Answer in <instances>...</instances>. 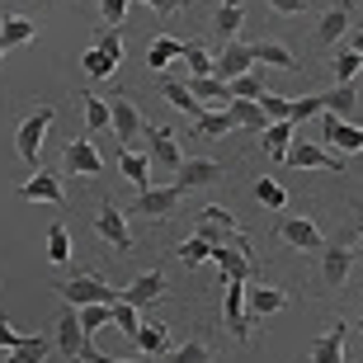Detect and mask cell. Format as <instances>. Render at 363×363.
Masks as SVG:
<instances>
[{"mask_svg": "<svg viewBox=\"0 0 363 363\" xmlns=\"http://www.w3.org/2000/svg\"><path fill=\"white\" fill-rule=\"evenodd\" d=\"M350 269H354V250H345V245H325L321 250V283L325 288H345Z\"/></svg>", "mask_w": 363, "mask_h": 363, "instance_id": "cell-15", "label": "cell"}, {"mask_svg": "<svg viewBox=\"0 0 363 363\" xmlns=\"http://www.w3.org/2000/svg\"><path fill=\"white\" fill-rule=\"evenodd\" d=\"M81 67H85V76H90V81H108V76L118 71V67H113V62H108L104 52H99V48H90V52L81 57Z\"/></svg>", "mask_w": 363, "mask_h": 363, "instance_id": "cell-37", "label": "cell"}, {"mask_svg": "<svg viewBox=\"0 0 363 363\" xmlns=\"http://www.w3.org/2000/svg\"><path fill=\"white\" fill-rule=\"evenodd\" d=\"M184 199V184H161V189H147V194H137V213L142 217H156V222H170Z\"/></svg>", "mask_w": 363, "mask_h": 363, "instance_id": "cell-5", "label": "cell"}, {"mask_svg": "<svg viewBox=\"0 0 363 363\" xmlns=\"http://www.w3.org/2000/svg\"><path fill=\"white\" fill-rule=\"evenodd\" d=\"M288 307V293L283 288H264V283H250L245 288V311L250 316H274V311Z\"/></svg>", "mask_w": 363, "mask_h": 363, "instance_id": "cell-16", "label": "cell"}, {"mask_svg": "<svg viewBox=\"0 0 363 363\" xmlns=\"http://www.w3.org/2000/svg\"><path fill=\"white\" fill-rule=\"evenodd\" d=\"M161 94H165V99H170V104L179 108V113H189L194 123H199L203 113H208V108H203L199 99H194V90H189L184 81H175V76H165V81H161Z\"/></svg>", "mask_w": 363, "mask_h": 363, "instance_id": "cell-20", "label": "cell"}, {"mask_svg": "<svg viewBox=\"0 0 363 363\" xmlns=\"http://www.w3.org/2000/svg\"><path fill=\"white\" fill-rule=\"evenodd\" d=\"M62 170L67 175H81V179H94L104 170V156H99V147H94L90 137H71L67 151H62Z\"/></svg>", "mask_w": 363, "mask_h": 363, "instance_id": "cell-3", "label": "cell"}, {"mask_svg": "<svg viewBox=\"0 0 363 363\" xmlns=\"http://www.w3.org/2000/svg\"><path fill=\"white\" fill-rule=\"evenodd\" d=\"M354 259H363V236H359V250H354Z\"/></svg>", "mask_w": 363, "mask_h": 363, "instance_id": "cell-52", "label": "cell"}, {"mask_svg": "<svg viewBox=\"0 0 363 363\" xmlns=\"http://www.w3.org/2000/svg\"><path fill=\"white\" fill-rule=\"evenodd\" d=\"M113 325H118L123 335H137V330H142V321H137V307H128V302H113Z\"/></svg>", "mask_w": 363, "mask_h": 363, "instance_id": "cell-45", "label": "cell"}, {"mask_svg": "<svg viewBox=\"0 0 363 363\" xmlns=\"http://www.w3.org/2000/svg\"><path fill=\"white\" fill-rule=\"evenodd\" d=\"M259 94H264V81H259L255 71H245V76L231 81V99H259Z\"/></svg>", "mask_w": 363, "mask_h": 363, "instance_id": "cell-40", "label": "cell"}, {"mask_svg": "<svg viewBox=\"0 0 363 363\" xmlns=\"http://www.w3.org/2000/svg\"><path fill=\"white\" fill-rule=\"evenodd\" d=\"M213 259L222 264V283H255L250 250H236V245H213Z\"/></svg>", "mask_w": 363, "mask_h": 363, "instance_id": "cell-9", "label": "cell"}, {"mask_svg": "<svg viewBox=\"0 0 363 363\" xmlns=\"http://www.w3.org/2000/svg\"><path fill=\"white\" fill-rule=\"evenodd\" d=\"M259 108H264V113H269V123H283L288 118V113H293V99H283V94H259Z\"/></svg>", "mask_w": 363, "mask_h": 363, "instance_id": "cell-43", "label": "cell"}, {"mask_svg": "<svg viewBox=\"0 0 363 363\" xmlns=\"http://www.w3.org/2000/svg\"><path fill=\"white\" fill-rule=\"evenodd\" d=\"M340 33H350V5L340 0V5H330L321 19V28H316V43H325V48H335Z\"/></svg>", "mask_w": 363, "mask_h": 363, "instance_id": "cell-24", "label": "cell"}, {"mask_svg": "<svg viewBox=\"0 0 363 363\" xmlns=\"http://www.w3.org/2000/svg\"><path fill=\"white\" fill-rule=\"evenodd\" d=\"M359 67H363V62H359V52H354V48H350V52H340L335 62H330V71H335L340 85H354V71H359Z\"/></svg>", "mask_w": 363, "mask_h": 363, "instance_id": "cell-41", "label": "cell"}, {"mask_svg": "<svg viewBox=\"0 0 363 363\" xmlns=\"http://www.w3.org/2000/svg\"><path fill=\"white\" fill-rule=\"evenodd\" d=\"M293 128H297V123H288V118H283V123H269V128H264V151H269L274 161H288V147L297 142Z\"/></svg>", "mask_w": 363, "mask_h": 363, "instance_id": "cell-26", "label": "cell"}, {"mask_svg": "<svg viewBox=\"0 0 363 363\" xmlns=\"http://www.w3.org/2000/svg\"><path fill=\"white\" fill-rule=\"evenodd\" d=\"M311 363H345V325H330L311 345Z\"/></svg>", "mask_w": 363, "mask_h": 363, "instance_id": "cell-23", "label": "cell"}, {"mask_svg": "<svg viewBox=\"0 0 363 363\" xmlns=\"http://www.w3.org/2000/svg\"><path fill=\"white\" fill-rule=\"evenodd\" d=\"M94 231H99V236H104L118 255H128V250H133V231H128V222H123V213L113 208V203H104V208L94 213Z\"/></svg>", "mask_w": 363, "mask_h": 363, "instance_id": "cell-7", "label": "cell"}, {"mask_svg": "<svg viewBox=\"0 0 363 363\" xmlns=\"http://www.w3.org/2000/svg\"><path fill=\"white\" fill-rule=\"evenodd\" d=\"M255 67V52H250V43H222V52H217V81H236L245 71Z\"/></svg>", "mask_w": 363, "mask_h": 363, "instance_id": "cell-11", "label": "cell"}, {"mask_svg": "<svg viewBox=\"0 0 363 363\" xmlns=\"http://www.w3.org/2000/svg\"><path fill=\"white\" fill-rule=\"evenodd\" d=\"M85 128L90 133H104L108 123H113V108H108V99H99V94H85Z\"/></svg>", "mask_w": 363, "mask_h": 363, "instance_id": "cell-30", "label": "cell"}, {"mask_svg": "<svg viewBox=\"0 0 363 363\" xmlns=\"http://www.w3.org/2000/svg\"><path fill=\"white\" fill-rule=\"evenodd\" d=\"M94 48H99L113 67L123 62V33H118V28H99V43H94Z\"/></svg>", "mask_w": 363, "mask_h": 363, "instance_id": "cell-42", "label": "cell"}, {"mask_svg": "<svg viewBox=\"0 0 363 363\" xmlns=\"http://www.w3.org/2000/svg\"><path fill=\"white\" fill-rule=\"evenodd\" d=\"M274 5V14H302L307 10V0H269Z\"/></svg>", "mask_w": 363, "mask_h": 363, "instance_id": "cell-50", "label": "cell"}, {"mask_svg": "<svg viewBox=\"0 0 363 363\" xmlns=\"http://www.w3.org/2000/svg\"><path fill=\"white\" fill-rule=\"evenodd\" d=\"M147 156L156 165H161V170H179V165H184V151H179V137L170 133V128H147Z\"/></svg>", "mask_w": 363, "mask_h": 363, "instance_id": "cell-8", "label": "cell"}, {"mask_svg": "<svg viewBox=\"0 0 363 363\" xmlns=\"http://www.w3.org/2000/svg\"><path fill=\"white\" fill-rule=\"evenodd\" d=\"M213 28H217L222 43H236V33H241V5H222L217 19H213Z\"/></svg>", "mask_w": 363, "mask_h": 363, "instance_id": "cell-31", "label": "cell"}, {"mask_svg": "<svg viewBox=\"0 0 363 363\" xmlns=\"http://www.w3.org/2000/svg\"><path fill=\"white\" fill-rule=\"evenodd\" d=\"M128 5H133V0H99L104 24H108V28H123V19H128Z\"/></svg>", "mask_w": 363, "mask_h": 363, "instance_id": "cell-47", "label": "cell"}, {"mask_svg": "<svg viewBox=\"0 0 363 363\" xmlns=\"http://www.w3.org/2000/svg\"><path fill=\"white\" fill-rule=\"evenodd\" d=\"M142 5H151V10L161 14V19H170V14H179L189 5V0H142Z\"/></svg>", "mask_w": 363, "mask_h": 363, "instance_id": "cell-49", "label": "cell"}, {"mask_svg": "<svg viewBox=\"0 0 363 363\" xmlns=\"http://www.w3.org/2000/svg\"><path fill=\"white\" fill-rule=\"evenodd\" d=\"M189 90H194L199 104H222V99L231 104V85L217 81V76H189Z\"/></svg>", "mask_w": 363, "mask_h": 363, "instance_id": "cell-25", "label": "cell"}, {"mask_svg": "<svg viewBox=\"0 0 363 363\" xmlns=\"http://www.w3.org/2000/svg\"><path fill=\"white\" fill-rule=\"evenodd\" d=\"M165 363H217L213 350L203 345V340H189V345H179V350H170V359Z\"/></svg>", "mask_w": 363, "mask_h": 363, "instance_id": "cell-34", "label": "cell"}, {"mask_svg": "<svg viewBox=\"0 0 363 363\" xmlns=\"http://www.w3.org/2000/svg\"><path fill=\"white\" fill-rule=\"evenodd\" d=\"M179 67H189V76H217V57L208 48H199V43H184V62Z\"/></svg>", "mask_w": 363, "mask_h": 363, "instance_id": "cell-29", "label": "cell"}, {"mask_svg": "<svg viewBox=\"0 0 363 363\" xmlns=\"http://www.w3.org/2000/svg\"><path fill=\"white\" fill-rule=\"evenodd\" d=\"M250 52H255V62H264V67H279V71H293V52L283 48V43H250Z\"/></svg>", "mask_w": 363, "mask_h": 363, "instance_id": "cell-28", "label": "cell"}, {"mask_svg": "<svg viewBox=\"0 0 363 363\" xmlns=\"http://www.w3.org/2000/svg\"><path fill=\"white\" fill-rule=\"evenodd\" d=\"M48 259H52V264H67L71 259V231L62 227V222L48 231Z\"/></svg>", "mask_w": 363, "mask_h": 363, "instance_id": "cell-35", "label": "cell"}, {"mask_svg": "<svg viewBox=\"0 0 363 363\" xmlns=\"http://www.w3.org/2000/svg\"><path fill=\"white\" fill-rule=\"evenodd\" d=\"M231 128H236V123H231L227 108H222V113H203V118L194 123V133H199V137H222V133H231Z\"/></svg>", "mask_w": 363, "mask_h": 363, "instance_id": "cell-36", "label": "cell"}, {"mask_svg": "<svg viewBox=\"0 0 363 363\" xmlns=\"http://www.w3.org/2000/svg\"><path fill=\"white\" fill-rule=\"evenodd\" d=\"M161 293H165V274L151 269V274H142V279H133L123 288V302H128V307H147V302H156Z\"/></svg>", "mask_w": 363, "mask_h": 363, "instance_id": "cell-17", "label": "cell"}, {"mask_svg": "<svg viewBox=\"0 0 363 363\" xmlns=\"http://www.w3.org/2000/svg\"><path fill=\"white\" fill-rule=\"evenodd\" d=\"M279 236L293 245V250H325L316 222H307V217H283V222H279Z\"/></svg>", "mask_w": 363, "mask_h": 363, "instance_id": "cell-14", "label": "cell"}, {"mask_svg": "<svg viewBox=\"0 0 363 363\" xmlns=\"http://www.w3.org/2000/svg\"><path fill=\"white\" fill-rule=\"evenodd\" d=\"M76 316H81V330H85V335H94V330L113 325V307H81Z\"/></svg>", "mask_w": 363, "mask_h": 363, "instance_id": "cell-38", "label": "cell"}, {"mask_svg": "<svg viewBox=\"0 0 363 363\" xmlns=\"http://www.w3.org/2000/svg\"><path fill=\"white\" fill-rule=\"evenodd\" d=\"M57 108L43 104L38 113H28L24 123H19V137H14V147H19V156H24L28 165H38V151H43V137H48V128H52Z\"/></svg>", "mask_w": 363, "mask_h": 363, "instance_id": "cell-2", "label": "cell"}, {"mask_svg": "<svg viewBox=\"0 0 363 363\" xmlns=\"http://www.w3.org/2000/svg\"><path fill=\"white\" fill-rule=\"evenodd\" d=\"M222 5H241V0H222Z\"/></svg>", "mask_w": 363, "mask_h": 363, "instance_id": "cell-53", "label": "cell"}, {"mask_svg": "<svg viewBox=\"0 0 363 363\" xmlns=\"http://www.w3.org/2000/svg\"><path fill=\"white\" fill-rule=\"evenodd\" d=\"M133 340H137V350H142V354H151V359H156V354L170 350V325L151 321V325H142V330H137Z\"/></svg>", "mask_w": 363, "mask_h": 363, "instance_id": "cell-27", "label": "cell"}, {"mask_svg": "<svg viewBox=\"0 0 363 363\" xmlns=\"http://www.w3.org/2000/svg\"><path fill=\"white\" fill-rule=\"evenodd\" d=\"M227 113H231L236 128H250V133H264V128H269V113L259 108V99H231Z\"/></svg>", "mask_w": 363, "mask_h": 363, "instance_id": "cell-21", "label": "cell"}, {"mask_svg": "<svg viewBox=\"0 0 363 363\" xmlns=\"http://www.w3.org/2000/svg\"><path fill=\"white\" fill-rule=\"evenodd\" d=\"M321 94H307V99H293V113H288V123H307L311 113H321Z\"/></svg>", "mask_w": 363, "mask_h": 363, "instance_id": "cell-46", "label": "cell"}, {"mask_svg": "<svg viewBox=\"0 0 363 363\" xmlns=\"http://www.w3.org/2000/svg\"><path fill=\"white\" fill-rule=\"evenodd\" d=\"M255 199L264 203V208H283V203H288V194H283L279 179H259V184H255Z\"/></svg>", "mask_w": 363, "mask_h": 363, "instance_id": "cell-44", "label": "cell"}, {"mask_svg": "<svg viewBox=\"0 0 363 363\" xmlns=\"http://www.w3.org/2000/svg\"><path fill=\"white\" fill-rule=\"evenodd\" d=\"M0 57H5V48H0Z\"/></svg>", "mask_w": 363, "mask_h": 363, "instance_id": "cell-56", "label": "cell"}, {"mask_svg": "<svg viewBox=\"0 0 363 363\" xmlns=\"http://www.w3.org/2000/svg\"><path fill=\"white\" fill-rule=\"evenodd\" d=\"M43 354H48V345H43V340H33L28 350H14V354H5V363H43Z\"/></svg>", "mask_w": 363, "mask_h": 363, "instance_id": "cell-48", "label": "cell"}, {"mask_svg": "<svg viewBox=\"0 0 363 363\" xmlns=\"http://www.w3.org/2000/svg\"><path fill=\"white\" fill-rule=\"evenodd\" d=\"M113 363H128V359H113Z\"/></svg>", "mask_w": 363, "mask_h": 363, "instance_id": "cell-55", "label": "cell"}, {"mask_svg": "<svg viewBox=\"0 0 363 363\" xmlns=\"http://www.w3.org/2000/svg\"><path fill=\"white\" fill-rule=\"evenodd\" d=\"M175 62H184V43L170 38V33H161V38L147 48V67L151 71H165V67H175Z\"/></svg>", "mask_w": 363, "mask_h": 363, "instance_id": "cell-22", "label": "cell"}, {"mask_svg": "<svg viewBox=\"0 0 363 363\" xmlns=\"http://www.w3.org/2000/svg\"><path fill=\"white\" fill-rule=\"evenodd\" d=\"M33 38H38V24L28 14H5L0 19V48H24Z\"/></svg>", "mask_w": 363, "mask_h": 363, "instance_id": "cell-19", "label": "cell"}, {"mask_svg": "<svg viewBox=\"0 0 363 363\" xmlns=\"http://www.w3.org/2000/svg\"><path fill=\"white\" fill-rule=\"evenodd\" d=\"M118 170L128 184H137V194H147L151 189V156H142V151H118Z\"/></svg>", "mask_w": 363, "mask_h": 363, "instance_id": "cell-18", "label": "cell"}, {"mask_svg": "<svg viewBox=\"0 0 363 363\" xmlns=\"http://www.w3.org/2000/svg\"><path fill=\"white\" fill-rule=\"evenodd\" d=\"M108 108H113V133H118V142H123L128 151H133L137 137H147V123H142L137 104H133V99H113Z\"/></svg>", "mask_w": 363, "mask_h": 363, "instance_id": "cell-12", "label": "cell"}, {"mask_svg": "<svg viewBox=\"0 0 363 363\" xmlns=\"http://www.w3.org/2000/svg\"><path fill=\"white\" fill-rule=\"evenodd\" d=\"M288 165H297V170H330V175H345V156H330L321 142H293V147H288Z\"/></svg>", "mask_w": 363, "mask_h": 363, "instance_id": "cell-4", "label": "cell"}, {"mask_svg": "<svg viewBox=\"0 0 363 363\" xmlns=\"http://www.w3.org/2000/svg\"><path fill=\"white\" fill-rule=\"evenodd\" d=\"M19 194H24L28 203H67V189H62V175H48V170H33V179H24L19 184Z\"/></svg>", "mask_w": 363, "mask_h": 363, "instance_id": "cell-13", "label": "cell"}, {"mask_svg": "<svg viewBox=\"0 0 363 363\" xmlns=\"http://www.w3.org/2000/svg\"><path fill=\"white\" fill-rule=\"evenodd\" d=\"M33 340H38V335H24V330H14V325L5 321V316H0V350H5V354H14V350H28Z\"/></svg>", "mask_w": 363, "mask_h": 363, "instance_id": "cell-39", "label": "cell"}, {"mask_svg": "<svg viewBox=\"0 0 363 363\" xmlns=\"http://www.w3.org/2000/svg\"><path fill=\"white\" fill-rule=\"evenodd\" d=\"M354 52H359V62H363V33H359V38H354Z\"/></svg>", "mask_w": 363, "mask_h": 363, "instance_id": "cell-51", "label": "cell"}, {"mask_svg": "<svg viewBox=\"0 0 363 363\" xmlns=\"http://www.w3.org/2000/svg\"><path fill=\"white\" fill-rule=\"evenodd\" d=\"M175 259L194 269V264H203V259H213V241H203V236H189V241L175 250Z\"/></svg>", "mask_w": 363, "mask_h": 363, "instance_id": "cell-32", "label": "cell"}, {"mask_svg": "<svg viewBox=\"0 0 363 363\" xmlns=\"http://www.w3.org/2000/svg\"><path fill=\"white\" fill-rule=\"evenodd\" d=\"M57 293L67 297V307H113V302H123V293H113L104 279H94V274H76V279L57 283Z\"/></svg>", "mask_w": 363, "mask_h": 363, "instance_id": "cell-1", "label": "cell"}, {"mask_svg": "<svg viewBox=\"0 0 363 363\" xmlns=\"http://www.w3.org/2000/svg\"><path fill=\"white\" fill-rule=\"evenodd\" d=\"M321 142H325V147H335L340 156H350V151H363V128L345 123L340 113H325V123H321Z\"/></svg>", "mask_w": 363, "mask_h": 363, "instance_id": "cell-6", "label": "cell"}, {"mask_svg": "<svg viewBox=\"0 0 363 363\" xmlns=\"http://www.w3.org/2000/svg\"><path fill=\"white\" fill-rule=\"evenodd\" d=\"M354 99H359V90H354V85H335V90H330V94H321L325 113H340V118H345V113H350V108H354Z\"/></svg>", "mask_w": 363, "mask_h": 363, "instance_id": "cell-33", "label": "cell"}, {"mask_svg": "<svg viewBox=\"0 0 363 363\" xmlns=\"http://www.w3.org/2000/svg\"><path fill=\"white\" fill-rule=\"evenodd\" d=\"M354 330H359V335H363V321H359V325H354Z\"/></svg>", "mask_w": 363, "mask_h": 363, "instance_id": "cell-54", "label": "cell"}, {"mask_svg": "<svg viewBox=\"0 0 363 363\" xmlns=\"http://www.w3.org/2000/svg\"><path fill=\"white\" fill-rule=\"evenodd\" d=\"M222 179H227V170H222L217 161H208V156H189V161L175 170V184H184V194L199 189V184H222Z\"/></svg>", "mask_w": 363, "mask_h": 363, "instance_id": "cell-10", "label": "cell"}]
</instances>
